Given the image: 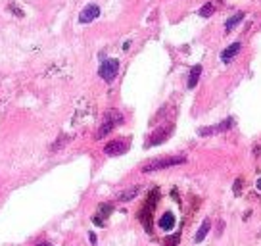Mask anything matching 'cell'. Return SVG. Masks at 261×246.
<instances>
[{"label":"cell","mask_w":261,"mask_h":246,"mask_svg":"<svg viewBox=\"0 0 261 246\" xmlns=\"http://www.w3.org/2000/svg\"><path fill=\"white\" fill-rule=\"evenodd\" d=\"M187 164V156H163V158H156L142 165V173H154V171H161V169H169L175 165H183Z\"/></svg>","instance_id":"1"},{"label":"cell","mask_w":261,"mask_h":246,"mask_svg":"<svg viewBox=\"0 0 261 246\" xmlns=\"http://www.w3.org/2000/svg\"><path fill=\"white\" fill-rule=\"evenodd\" d=\"M158 200H160V190H158V188H154V190L150 192V196L146 198L142 210L138 212V219L142 221V225H144V229L148 233H152V214H154V210H156V204H158Z\"/></svg>","instance_id":"2"},{"label":"cell","mask_w":261,"mask_h":246,"mask_svg":"<svg viewBox=\"0 0 261 246\" xmlns=\"http://www.w3.org/2000/svg\"><path fill=\"white\" fill-rule=\"evenodd\" d=\"M121 123H123V114H121L119 110H108V112L104 114L100 127H98L96 139H104L106 135H110V133L116 129L117 125H121Z\"/></svg>","instance_id":"3"},{"label":"cell","mask_w":261,"mask_h":246,"mask_svg":"<svg viewBox=\"0 0 261 246\" xmlns=\"http://www.w3.org/2000/svg\"><path fill=\"white\" fill-rule=\"evenodd\" d=\"M173 125L169 123V125H161V127H158L156 131H152V135L148 137V141L144 143V148H154V146L158 145H163L171 135H173Z\"/></svg>","instance_id":"4"},{"label":"cell","mask_w":261,"mask_h":246,"mask_svg":"<svg viewBox=\"0 0 261 246\" xmlns=\"http://www.w3.org/2000/svg\"><path fill=\"white\" fill-rule=\"evenodd\" d=\"M119 73V60L117 58H108L100 64V70H98V75L106 83H112Z\"/></svg>","instance_id":"5"},{"label":"cell","mask_w":261,"mask_h":246,"mask_svg":"<svg viewBox=\"0 0 261 246\" xmlns=\"http://www.w3.org/2000/svg\"><path fill=\"white\" fill-rule=\"evenodd\" d=\"M129 150V141L127 139H116V141H110L108 145L104 146V154L106 156H121Z\"/></svg>","instance_id":"6"},{"label":"cell","mask_w":261,"mask_h":246,"mask_svg":"<svg viewBox=\"0 0 261 246\" xmlns=\"http://www.w3.org/2000/svg\"><path fill=\"white\" fill-rule=\"evenodd\" d=\"M234 125V119L229 117V119H225V121H221L217 125H209V127H200L198 129V135L200 137H207V135H215V133H225V131H229Z\"/></svg>","instance_id":"7"},{"label":"cell","mask_w":261,"mask_h":246,"mask_svg":"<svg viewBox=\"0 0 261 246\" xmlns=\"http://www.w3.org/2000/svg\"><path fill=\"white\" fill-rule=\"evenodd\" d=\"M96 17H100V6L98 4H88L81 10L79 14V23L81 25H87V23H92Z\"/></svg>","instance_id":"8"},{"label":"cell","mask_w":261,"mask_h":246,"mask_svg":"<svg viewBox=\"0 0 261 246\" xmlns=\"http://www.w3.org/2000/svg\"><path fill=\"white\" fill-rule=\"evenodd\" d=\"M240 50H242V43L229 44V46L221 52V62H223V64H231L232 60L238 56V52H240Z\"/></svg>","instance_id":"9"},{"label":"cell","mask_w":261,"mask_h":246,"mask_svg":"<svg viewBox=\"0 0 261 246\" xmlns=\"http://www.w3.org/2000/svg\"><path fill=\"white\" fill-rule=\"evenodd\" d=\"M175 223H177V219H175L173 212H165V214L160 217V221H158L160 229H163V231H171L175 227Z\"/></svg>","instance_id":"10"},{"label":"cell","mask_w":261,"mask_h":246,"mask_svg":"<svg viewBox=\"0 0 261 246\" xmlns=\"http://www.w3.org/2000/svg\"><path fill=\"white\" fill-rule=\"evenodd\" d=\"M209 231H211V219H207V217H205V219L202 221V225H200V229H198L196 235H194V243H198V245H200L203 239L207 237V233Z\"/></svg>","instance_id":"11"},{"label":"cell","mask_w":261,"mask_h":246,"mask_svg":"<svg viewBox=\"0 0 261 246\" xmlns=\"http://www.w3.org/2000/svg\"><path fill=\"white\" fill-rule=\"evenodd\" d=\"M244 19V12H236V14H232L227 21H225V31L227 33H231L232 29H236L238 27V23Z\"/></svg>","instance_id":"12"},{"label":"cell","mask_w":261,"mask_h":246,"mask_svg":"<svg viewBox=\"0 0 261 246\" xmlns=\"http://www.w3.org/2000/svg\"><path fill=\"white\" fill-rule=\"evenodd\" d=\"M200 75H202V66H200V64H196V66L190 70L189 83H187V87H189V88L196 87V85H198V81H200Z\"/></svg>","instance_id":"13"},{"label":"cell","mask_w":261,"mask_h":246,"mask_svg":"<svg viewBox=\"0 0 261 246\" xmlns=\"http://www.w3.org/2000/svg\"><path fill=\"white\" fill-rule=\"evenodd\" d=\"M138 190H140V185H134V187L123 190V192L117 196V200H119V202H129V200H132V198L138 194Z\"/></svg>","instance_id":"14"},{"label":"cell","mask_w":261,"mask_h":246,"mask_svg":"<svg viewBox=\"0 0 261 246\" xmlns=\"http://www.w3.org/2000/svg\"><path fill=\"white\" fill-rule=\"evenodd\" d=\"M112 212H114V206H112V204H100V206H98V214H96V217H100L102 221H106Z\"/></svg>","instance_id":"15"},{"label":"cell","mask_w":261,"mask_h":246,"mask_svg":"<svg viewBox=\"0 0 261 246\" xmlns=\"http://www.w3.org/2000/svg\"><path fill=\"white\" fill-rule=\"evenodd\" d=\"M213 12H215V6H213L211 2H207V4H203L202 8L198 10V15H200V17H211Z\"/></svg>","instance_id":"16"},{"label":"cell","mask_w":261,"mask_h":246,"mask_svg":"<svg viewBox=\"0 0 261 246\" xmlns=\"http://www.w3.org/2000/svg\"><path fill=\"white\" fill-rule=\"evenodd\" d=\"M69 141H71L69 137H65V135H62V137H60L58 141H56V143L52 145V150H62V148H64V145H67Z\"/></svg>","instance_id":"17"},{"label":"cell","mask_w":261,"mask_h":246,"mask_svg":"<svg viewBox=\"0 0 261 246\" xmlns=\"http://www.w3.org/2000/svg\"><path fill=\"white\" fill-rule=\"evenodd\" d=\"M179 241H181V233H177V235H173V237H169L163 246H179Z\"/></svg>","instance_id":"18"},{"label":"cell","mask_w":261,"mask_h":246,"mask_svg":"<svg viewBox=\"0 0 261 246\" xmlns=\"http://www.w3.org/2000/svg\"><path fill=\"white\" fill-rule=\"evenodd\" d=\"M88 239H90V245H96V235L94 233H88Z\"/></svg>","instance_id":"19"},{"label":"cell","mask_w":261,"mask_h":246,"mask_svg":"<svg viewBox=\"0 0 261 246\" xmlns=\"http://www.w3.org/2000/svg\"><path fill=\"white\" fill-rule=\"evenodd\" d=\"M240 185H242V181H236V183H234V194H238V190H240Z\"/></svg>","instance_id":"20"},{"label":"cell","mask_w":261,"mask_h":246,"mask_svg":"<svg viewBox=\"0 0 261 246\" xmlns=\"http://www.w3.org/2000/svg\"><path fill=\"white\" fill-rule=\"evenodd\" d=\"M37 246H52V245H50L48 241H43V243H39V245H37Z\"/></svg>","instance_id":"21"},{"label":"cell","mask_w":261,"mask_h":246,"mask_svg":"<svg viewBox=\"0 0 261 246\" xmlns=\"http://www.w3.org/2000/svg\"><path fill=\"white\" fill-rule=\"evenodd\" d=\"M258 188H260V190H261V179H260V181H258Z\"/></svg>","instance_id":"22"}]
</instances>
